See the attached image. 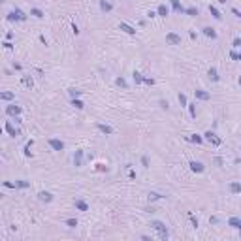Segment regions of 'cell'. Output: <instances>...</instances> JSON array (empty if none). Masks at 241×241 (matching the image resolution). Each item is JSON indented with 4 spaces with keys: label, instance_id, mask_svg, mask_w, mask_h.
Listing matches in <instances>:
<instances>
[{
    "label": "cell",
    "instance_id": "277c9868",
    "mask_svg": "<svg viewBox=\"0 0 241 241\" xmlns=\"http://www.w3.org/2000/svg\"><path fill=\"white\" fill-rule=\"evenodd\" d=\"M38 200L40 202H53V194L51 192H47V190H41V192H38Z\"/></svg>",
    "mask_w": 241,
    "mask_h": 241
},
{
    "label": "cell",
    "instance_id": "7c38bea8",
    "mask_svg": "<svg viewBox=\"0 0 241 241\" xmlns=\"http://www.w3.org/2000/svg\"><path fill=\"white\" fill-rule=\"evenodd\" d=\"M119 28H121L123 32H126V34H132V36L136 34V28L130 27V25H126V23H121V25H119Z\"/></svg>",
    "mask_w": 241,
    "mask_h": 241
},
{
    "label": "cell",
    "instance_id": "7bdbcfd3",
    "mask_svg": "<svg viewBox=\"0 0 241 241\" xmlns=\"http://www.w3.org/2000/svg\"><path fill=\"white\" fill-rule=\"evenodd\" d=\"M232 13H234V17H241V11L237 8H232Z\"/></svg>",
    "mask_w": 241,
    "mask_h": 241
},
{
    "label": "cell",
    "instance_id": "7dc6e473",
    "mask_svg": "<svg viewBox=\"0 0 241 241\" xmlns=\"http://www.w3.org/2000/svg\"><path fill=\"white\" fill-rule=\"evenodd\" d=\"M147 17H149V19H153V17H156V11H147Z\"/></svg>",
    "mask_w": 241,
    "mask_h": 241
},
{
    "label": "cell",
    "instance_id": "d4e9b609",
    "mask_svg": "<svg viewBox=\"0 0 241 241\" xmlns=\"http://www.w3.org/2000/svg\"><path fill=\"white\" fill-rule=\"evenodd\" d=\"M132 77H134V83H136V85L143 83V75H141L140 72H134V73H132Z\"/></svg>",
    "mask_w": 241,
    "mask_h": 241
},
{
    "label": "cell",
    "instance_id": "b9f144b4",
    "mask_svg": "<svg viewBox=\"0 0 241 241\" xmlns=\"http://www.w3.org/2000/svg\"><path fill=\"white\" fill-rule=\"evenodd\" d=\"M143 83H147V85H155V79H153V77H143Z\"/></svg>",
    "mask_w": 241,
    "mask_h": 241
},
{
    "label": "cell",
    "instance_id": "d6986e66",
    "mask_svg": "<svg viewBox=\"0 0 241 241\" xmlns=\"http://www.w3.org/2000/svg\"><path fill=\"white\" fill-rule=\"evenodd\" d=\"M75 207H77L79 211H89V205H87L83 200H75Z\"/></svg>",
    "mask_w": 241,
    "mask_h": 241
},
{
    "label": "cell",
    "instance_id": "9a60e30c",
    "mask_svg": "<svg viewBox=\"0 0 241 241\" xmlns=\"http://www.w3.org/2000/svg\"><path fill=\"white\" fill-rule=\"evenodd\" d=\"M172 8L177 11V13H185V8L181 6V2L179 0H172Z\"/></svg>",
    "mask_w": 241,
    "mask_h": 241
},
{
    "label": "cell",
    "instance_id": "52a82bcc",
    "mask_svg": "<svg viewBox=\"0 0 241 241\" xmlns=\"http://www.w3.org/2000/svg\"><path fill=\"white\" fill-rule=\"evenodd\" d=\"M6 132H8L9 134V136H19V134H21V132H19V128H15L13 126V124H11V123H9V121H8V123H6Z\"/></svg>",
    "mask_w": 241,
    "mask_h": 241
},
{
    "label": "cell",
    "instance_id": "3957f363",
    "mask_svg": "<svg viewBox=\"0 0 241 241\" xmlns=\"http://www.w3.org/2000/svg\"><path fill=\"white\" fill-rule=\"evenodd\" d=\"M6 113L8 115H11V117H19V115H21V105H8V107H6Z\"/></svg>",
    "mask_w": 241,
    "mask_h": 241
},
{
    "label": "cell",
    "instance_id": "cb8c5ba5",
    "mask_svg": "<svg viewBox=\"0 0 241 241\" xmlns=\"http://www.w3.org/2000/svg\"><path fill=\"white\" fill-rule=\"evenodd\" d=\"M230 192L239 194V192H241V185H239V183H232V185H230Z\"/></svg>",
    "mask_w": 241,
    "mask_h": 241
},
{
    "label": "cell",
    "instance_id": "83f0119b",
    "mask_svg": "<svg viewBox=\"0 0 241 241\" xmlns=\"http://www.w3.org/2000/svg\"><path fill=\"white\" fill-rule=\"evenodd\" d=\"M190 141H192V143H204V138H202L200 134H192V136H190Z\"/></svg>",
    "mask_w": 241,
    "mask_h": 241
},
{
    "label": "cell",
    "instance_id": "ac0fdd59",
    "mask_svg": "<svg viewBox=\"0 0 241 241\" xmlns=\"http://www.w3.org/2000/svg\"><path fill=\"white\" fill-rule=\"evenodd\" d=\"M204 34H205L207 38H213V40L217 38V32H215V28H211V27H205V28H204Z\"/></svg>",
    "mask_w": 241,
    "mask_h": 241
},
{
    "label": "cell",
    "instance_id": "5b68a950",
    "mask_svg": "<svg viewBox=\"0 0 241 241\" xmlns=\"http://www.w3.org/2000/svg\"><path fill=\"white\" fill-rule=\"evenodd\" d=\"M194 96L198 98V100H209V98H211L209 92H207V91H202V89H196V91H194Z\"/></svg>",
    "mask_w": 241,
    "mask_h": 241
},
{
    "label": "cell",
    "instance_id": "484cf974",
    "mask_svg": "<svg viewBox=\"0 0 241 241\" xmlns=\"http://www.w3.org/2000/svg\"><path fill=\"white\" fill-rule=\"evenodd\" d=\"M72 105L75 109H83V107H85V104H83L81 100H77V98H72Z\"/></svg>",
    "mask_w": 241,
    "mask_h": 241
},
{
    "label": "cell",
    "instance_id": "c3c4849f",
    "mask_svg": "<svg viewBox=\"0 0 241 241\" xmlns=\"http://www.w3.org/2000/svg\"><path fill=\"white\" fill-rule=\"evenodd\" d=\"M241 45V40L239 38H236V40H234V47H239Z\"/></svg>",
    "mask_w": 241,
    "mask_h": 241
},
{
    "label": "cell",
    "instance_id": "60d3db41",
    "mask_svg": "<svg viewBox=\"0 0 241 241\" xmlns=\"http://www.w3.org/2000/svg\"><path fill=\"white\" fill-rule=\"evenodd\" d=\"M188 217H190V220H192V226L196 228V226H198V218H196V217H194V215H192V213L188 215Z\"/></svg>",
    "mask_w": 241,
    "mask_h": 241
},
{
    "label": "cell",
    "instance_id": "30bf717a",
    "mask_svg": "<svg viewBox=\"0 0 241 241\" xmlns=\"http://www.w3.org/2000/svg\"><path fill=\"white\" fill-rule=\"evenodd\" d=\"M151 226L155 228V230H158L160 234H162V232H168V230H166V224L160 222V220H153V222H151Z\"/></svg>",
    "mask_w": 241,
    "mask_h": 241
},
{
    "label": "cell",
    "instance_id": "db71d44e",
    "mask_svg": "<svg viewBox=\"0 0 241 241\" xmlns=\"http://www.w3.org/2000/svg\"><path fill=\"white\" fill-rule=\"evenodd\" d=\"M2 2H4V0H0V4H2Z\"/></svg>",
    "mask_w": 241,
    "mask_h": 241
},
{
    "label": "cell",
    "instance_id": "f546056e",
    "mask_svg": "<svg viewBox=\"0 0 241 241\" xmlns=\"http://www.w3.org/2000/svg\"><path fill=\"white\" fill-rule=\"evenodd\" d=\"M15 187H17V188H28V187H30V183H28V181H15Z\"/></svg>",
    "mask_w": 241,
    "mask_h": 241
},
{
    "label": "cell",
    "instance_id": "4316f807",
    "mask_svg": "<svg viewBox=\"0 0 241 241\" xmlns=\"http://www.w3.org/2000/svg\"><path fill=\"white\" fill-rule=\"evenodd\" d=\"M23 83H25V87H28V89H32V87H34V81H32L30 75H25V77H23Z\"/></svg>",
    "mask_w": 241,
    "mask_h": 241
},
{
    "label": "cell",
    "instance_id": "8fae6325",
    "mask_svg": "<svg viewBox=\"0 0 241 241\" xmlns=\"http://www.w3.org/2000/svg\"><path fill=\"white\" fill-rule=\"evenodd\" d=\"M156 15H160V17H166V15H170V8L166 4H160L158 9H156Z\"/></svg>",
    "mask_w": 241,
    "mask_h": 241
},
{
    "label": "cell",
    "instance_id": "44dd1931",
    "mask_svg": "<svg viewBox=\"0 0 241 241\" xmlns=\"http://www.w3.org/2000/svg\"><path fill=\"white\" fill-rule=\"evenodd\" d=\"M13 13H15V19H17V21H27V15H25L19 8H15V11H13Z\"/></svg>",
    "mask_w": 241,
    "mask_h": 241
},
{
    "label": "cell",
    "instance_id": "816d5d0a",
    "mask_svg": "<svg viewBox=\"0 0 241 241\" xmlns=\"http://www.w3.org/2000/svg\"><path fill=\"white\" fill-rule=\"evenodd\" d=\"M218 4H226V0H217Z\"/></svg>",
    "mask_w": 241,
    "mask_h": 241
},
{
    "label": "cell",
    "instance_id": "4fadbf2b",
    "mask_svg": "<svg viewBox=\"0 0 241 241\" xmlns=\"http://www.w3.org/2000/svg\"><path fill=\"white\" fill-rule=\"evenodd\" d=\"M73 164H75V166H81L83 164V151L81 149L75 151V155H73Z\"/></svg>",
    "mask_w": 241,
    "mask_h": 241
},
{
    "label": "cell",
    "instance_id": "ba28073f",
    "mask_svg": "<svg viewBox=\"0 0 241 241\" xmlns=\"http://www.w3.org/2000/svg\"><path fill=\"white\" fill-rule=\"evenodd\" d=\"M49 145H51L53 151H62L64 149V143L60 140H49Z\"/></svg>",
    "mask_w": 241,
    "mask_h": 241
},
{
    "label": "cell",
    "instance_id": "1f68e13d",
    "mask_svg": "<svg viewBox=\"0 0 241 241\" xmlns=\"http://www.w3.org/2000/svg\"><path fill=\"white\" fill-rule=\"evenodd\" d=\"M66 226L75 228V226H77V218H66Z\"/></svg>",
    "mask_w": 241,
    "mask_h": 241
},
{
    "label": "cell",
    "instance_id": "8d00e7d4",
    "mask_svg": "<svg viewBox=\"0 0 241 241\" xmlns=\"http://www.w3.org/2000/svg\"><path fill=\"white\" fill-rule=\"evenodd\" d=\"M179 102H181V105H187L188 102H187V96L185 94H179Z\"/></svg>",
    "mask_w": 241,
    "mask_h": 241
},
{
    "label": "cell",
    "instance_id": "603a6c76",
    "mask_svg": "<svg viewBox=\"0 0 241 241\" xmlns=\"http://www.w3.org/2000/svg\"><path fill=\"white\" fill-rule=\"evenodd\" d=\"M30 15H34V17H38V19H41V17H43V11H41L40 8H32V9H30Z\"/></svg>",
    "mask_w": 241,
    "mask_h": 241
},
{
    "label": "cell",
    "instance_id": "8992f818",
    "mask_svg": "<svg viewBox=\"0 0 241 241\" xmlns=\"http://www.w3.org/2000/svg\"><path fill=\"white\" fill-rule=\"evenodd\" d=\"M190 170H192L194 173H202V172L205 170V166H204L202 162H196V160H192V162H190Z\"/></svg>",
    "mask_w": 241,
    "mask_h": 241
},
{
    "label": "cell",
    "instance_id": "f5cc1de1",
    "mask_svg": "<svg viewBox=\"0 0 241 241\" xmlns=\"http://www.w3.org/2000/svg\"><path fill=\"white\" fill-rule=\"evenodd\" d=\"M2 132H4V128H2V126H0V136H2Z\"/></svg>",
    "mask_w": 241,
    "mask_h": 241
},
{
    "label": "cell",
    "instance_id": "ffe728a7",
    "mask_svg": "<svg viewBox=\"0 0 241 241\" xmlns=\"http://www.w3.org/2000/svg\"><path fill=\"white\" fill-rule=\"evenodd\" d=\"M160 198H164V196H162V194H158V192H149V194H147V200H149V202L160 200Z\"/></svg>",
    "mask_w": 241,
    "mask_h": 241
},
{
    "label": "cell",
    "instance_id": "9c48e42d",
    "mask_svg": "<svg viewBox=\"0 0 241 241\" xmlns=\"http://www.w3.org/2000/svg\"><path fill=\"white\" fill-rule=\"evenodd\" d=\"M100 9L104 11V13H107V11H111V9H113V4H111V2H107V0H100Z\"/></svg>",
    "mask_w": 241,
    "mask_h": 241
},
{
    "label": "cell",
    "instance_id": "836d02e7",
    "mask_svg": "<svg viewBox=\"0 0 241 241\" xmlns=\"http://www.w3.org/2000/svg\"><path fill=\"white\" fill-rule=\"evenodd\" d=\"M32 143H34V141H28V143H27V147H25V155H27V156H32V153H30V147H32Z\"/></svg>",
    "mask_w": 241,
    "mask_h": 241
},
{
    "label": "cell",
    "instance_id": "681fc988",
    "mask_svg": "<svg viewBox=\"0 0 241 241\" xmlns=\"http://www.w3.org/2000/svg\"><path fill=\"white\" fill-rule=\"evenodd\" d=\"M72 28H73V32H75V34H79V28H77V25H75V23H72Z\"/></svg>",
    "mask_w": 241,
    "mask_h": 241
},
{
    "label": "cell",
    "instance_id": "5bb4252c",
    "mask_svg": "<svg viewBox=\"0 0 241 241\" xmlns=\"http://www.w3.org/2000/svg\"><path fill=\"white\" fill-rule=\"evenodd\" d=\"M228 224H230L232 228H236V230H239V228H241V218H237V217L228 218Z\"/></svg>",
    "mask_w": 241,
    "mask_h": 241
},
{
    "label": "cell",
    "instance_id": "d6a6232c",
    "mask_svg": "<svg viewBox=\"0 0 241 241\" xmlns=\"http://www.w3.org/2000/svg\"><path fill=\"white\" fill-rule=\"evenodd\" d=\"M185 13L194 17V15H198V8H187V9H185Z\"/></svg>",
    "mask_w": 241,
    "mask_h": 241
},
{
    "label": "cell",
    "instance_id": "ee69618b",
    "mask_svg": "<svg viewBox=\"0 0 241 241\" xmlns=\"http://www.w3.org/2000/svg\"><path fill=\"white\" fill-rule=\"evenodd\" d=\"M160 107H162V109H168V107H170V104H168L166 100H160Z\"/></svg>",
    "mask_w": 241,
    "mask_h": 241
},
{
    "label": "cell",
    "instance_id": "74e56055",
    "mask_svg": "<svg viewBox=\"0 0 241 241\" xmlns=\"http://www.w3.org/2000/svg\"><path fill=\"white\" fill-rule=\"evenodd\" d=\"M230 59H232V60H239L241 57H239V53H236V51H232V53H230Z\"/></svg>",
    "mask_w": 241,
    "mask_h": 241
},
{
    "label": "cell",
    "instance_id": "7402d4cb",
    "mask_svg": "<svg viewBox=\"0 0 241 241\" xmlns=\"http://www.w3.org/2000/svg\"><path fill=\"white\" fill-rule=\"evenodd\" d=\"M209 79H211V81H218V72H217V68H209Z\"/></svg>",
    "mask_w": 241,
    "mask_h": 241
},
{
    "label": "cell",
    "instance_id": "11a10c76",
    "mask_svg": "<svg viewBox=\"0 0 241 241\" xmlns=\"http://www.w3.org/2000/svg\"><path fill=\"white\" fill-rule=\"evenodd\" d=\"M2 196H4V194H0V198H2Z\"/></svg>",
    "mask_w": 241,
    "mask_h": 241
},
{
    "label": "cell",
    "instance_id": "e0dca14e",
    "mask_svg": "<svg viewBox=\"0 0 241 241\" xmlns=\"http://www.w3.org/2000/svg\"><path fill=\"white\" fill-rule=\"evenodd\" d=\"M96 126H98V130H100V132H104V134H113V128L111 126H107V124H96Z\"/></svg>",
    "mask_w": 241,
    "mask_h": 241
},
{
    "label": "cell",
    "instance_id": "f35d334b",
    "mask_svg": "<svg viewBox=\"0 0 241 241\" xmlns=\"http://www.w3.org/2000/svg\"><path fill=\"white\" fill-rule=\"evenodd\" d=\"M2 185H4V187H8V188H17V187H15V183H11V181H4Z\"/></svg>",
    "mask_w": 241,
    "mask_h": 241
},
{
    "label": "cell",
    "instance_id": "ab89813d",
    "mask_svg": "<svg viewBox=\"0 0 241 241\" xmlns=\"http://www.w3.org/2000/svg\"><path fill=\"white\" fill-rule=\"evenodd\" d=\"M141 166H143V168L149 166V158H147V156H141Z\"/></svg>",
    "mask_w": 241,
    "mask_h": 241
},
{
    "label": "cell",
    "instance_id": "7a4b0ae2",
    "mask_svg": "<svg viewBox=\"0 0 241 241\" xmlns=\"http://www.w3.org/2000/svg\"><path fill=\"white\" fill-rule=\"evenodd\" d=\"M166 41H168L170 45H179V43H181V36L175 34V32H168V34H166Z\"/></svg>",
    "mask_w": 241,
    "mask_h": 241
},
{
    "label": "cell",
    "instance_id": "bcb514c9",
    "mask_svg": "<svg viewBox=\"0 0 241 241\" xmlns=\"http://www.w3.org/2000/svg\"><path fill=\"white\" fill-rule=\"evenodd\" d=\"M2 45H4L6 49H13V45H11V43H9V41H4V43H2Z\"/></svg>",
    "mask_w": 241,
    "mask_h": 241
},
{
    "label": "cell",
    "instance_id": "4dcf8cb0",
    "mask_svg": "<svg viewBox=\"0 0 241 241\" xmlns=\"http://www.w3.org/2000/svg\"><path fill=\"white\" fill-rule=\"evenodd\" d=\"M81 92H83V91H77V89H70L68 94L72 96V98H77V96H81Z\"/></svg>",
    "mask_w": 241,
    "mask_h": 241
},
{
    "label": "cell",
    "instance_id": "d590c367",
    "mask_svg": "<svg viewBox=\"0 0 241 241\" xmlns=\"http://www.w3.org/2000/svg\"><path fill=\"white\" fill-rule=\"evenodd\" d=\"M188 109H190V115L192 117H196V104H187Z\"/></svg>",
    "mask_w": 241,
    "mask_h": 241
},
{
    "label": "cell",
    "instance_id": "f1b7e54d",
    "mask_svg": "<svg viewBox=\"0 0 241 241\" xmlns=\"http://www.w3.org/2000/svg\"><path fill=\"white\" fill-rule=\"evenodd\" d=\"M209 11H211V15H213L215 19H220V17H222V15H220V11H218L215 6H209Z\"/></svg>",
    "mask_w": 241,
    "mask_h": 241
},
{
    "label": "cell",
    "instance_id": "f907efd6",
    "mask_svg": "<svg viewBox=\"0 0 241 241\" xmlns=\"http://www.w3.org/2000/svg\"><path fill=\"white\" fill-rule=\"evenodd\" d=\"M209 222H211V224H217V222H218V218H217V217H211V218H209Z\"/></svg>",
    "mask_w": 241,
    "mask_h": 241
},
{
    "label": "cell",
    "instance_id": "e575fe53",
    "mask_svg": "<svg viewBox=\"0 0 241 241\" xmlns=\"http://www.w3.org/2000/svg\"><path fill=\"white\" fill-rule=\"evenodd\" d=\"M115 83H117L119 87H123V89H126V87H128V85H126V81H124L123 77H117V79H115Z\"/></svg>",
    "mask_w": 241,
    "mask_h": 241
},
{
    "label": "cell",
    "instance_id": "6da1fadb",
    "mask_svg": "<svg viewBox=\"0 0 241 241\" xmlns=\"http://www.w3.org/2000/svg\"><path fill=\"white\" fill-rule=\"evenodd\" d=\"M204 140H205V141H209L211 145H215V147H218L220 143H222V140H220V138H217L213 132H205V134H204Z\"/></svg>",
    "mask_w": 241,
    "mask_h": 241
},
{
    "label": "cell",
    "instance_id": "f6af8a7d",
    "mask_svg": "<svg viewBox=\"0 0 241 241\" xmlns=\"http://www.w3.org/2000/svg\"><path fill=\"white\" fill-rule=\"evenodd\" d=\"M8 21H17V19H15V13H13V11H9V13H8Z\"/></svg>",
    "mask_w": 241,
    "mask_h": 241
},
{
    "label": "cell",
    "instance_id": "2e32d148",
    "mask_svg": "<svg viewBox=\"0 0 241 241\" xmlns=\"http://www.w3.org/2000/svg\"><path fill=\"white\" fill-rule=\"evenodd\" d=\"M15 98V94L13 92H2L0 91V100H6V102H11Z\"/></svg>",
    "mask_w": 241,
    "mask_h": 241
}]
</instances>
